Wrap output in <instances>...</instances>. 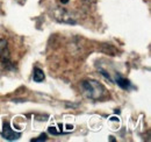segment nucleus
Segmentation results:
<instances>
[{"instance_id":"nucleus-1","label":"nucleus","mask_w":151,"mask_h":142,"mask_svg":"<svg viewBox=\"0 0 151 142\" xmlns=\"http://www.w3.org/2000/svg\"><path fill=\"white\" fill-rule=\"evenodd\" d=\"M80 88L83 90V93L92 100H99L106 94L105 86L96 80H84L80 84Z\"/></svg>"},{"instance_id":"nucleus-2","label":"nucleus","mask_w":151,"mask_h":142,"mask_svg":"<svg viewBox=\"0 0 151 142\" xmlns=\"http://www.w3.org/2000/svg\"><path fill=\"white\" fill-rule=\"evenodd\" d=\"M1 135H2L4 139H6V140H8V141H14V140H18L19 138H21V133L13 130V129L11 128V125H9L8 121H5V122H4Z\"/></svg>"},{"instance_id":"nucleus-3","label":"nucleus","mask_w":151,"mask_h":142,"mask_svg":"<svg viewBox=\"0 0 151 142\" xmlns=\"http://www.w3.org/2000/svg\"><path fill=\"white\" fill-rule=\"evenodd\" d=\"M44 78H45L44 72L41 70L40 68H34V72H33V79H34V82L41 83V82L44 80Z\"/></svg>"},{"instance_id":"nucleus-4","label":"nucleus","mask_w":151,"mask_h":142,"mask_svg":"<svg viewBox=\"0 0 151 142\" xmlns=\"http://www.w3.org/2000/svg\"><path fill=\"white\" fill-rule=\"evenodd\" d=\"M116 84H117L121 89H123V90H128L130 86H132L130 82H129L128 79H126V78L121 77V76H117V77H116Z\"/></svg>"},{"instance_id":"nucleus-5","label":"nucleus","mask_w":151,"mask_h":142,"mask_svg":"<svg viewBox=\"0 0 151 142\" xmlns=\"http://www.w3.org/2000/svg\"><path fill=\"white\" fill-rule=\"evenodd\" d=\"M45 140H47V135H45V134H42V135H40V136H38V139H33L32 141L38 142V141H45Z\"/></svg>"},{"instance_id":"nucleus-6","label":"nucleus","mask_w":151,"mask_h":142,"mask_svg":"<svg viewBox=\"0 0 151 142\" xmlns=\"http://www.w3.org/2000/svg\"><path fill=\"white\" fill-rule=\"evenodd\" d=\"M60 2H62V4H68L69 0H60Z\"/></svg>"}]
</instances>
